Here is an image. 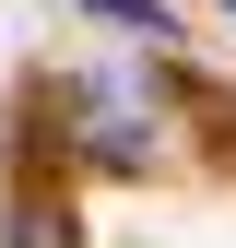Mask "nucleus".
Listing matches in <instances>:
<instances>
[{
  "instance_id": "nucleus-1",
  "label": "nucleus",
  "mask_w": 236,
  "mask_h": 248,
  "mask_svg": "<svg viewBox=\"0 0 236 248\" xmlns=\"http://www.w3.org/2000/svg\"><path fill=\"white\" fill-rule=\"evenodd\" d=\"M71 107H83V154H95V166H142V154H154V95H142V83L95 71Z\"/></svg>"
},
{
  "instance_id": "nucleus-3",
  "label": "nucleus",
  "mask_w": 236,
  "mask_h": 248,
  "mask_svg": "<svg viewBox=\"0 0 236 248\" xmlns=\"http://www.w3.org/2000/svg\"><path fill=\"white\" fill-rule=\"evenodd\" d=\"M12 248H71V213H59V201H24L12 213Z\"/></svg>"
},
{
  "instance_id": "nucleus-4",
  "label": "nucleus",
  "mask_w": 236,
  "mask_h": 248,
  "mask_svg": "<svg viewBox=\"0 0 236 248\" xmlns=\"http://www.w3.org/2000/svg\"><path fill=\"white\" fill-rule=\"evenodd\" d=\"M224 12H236V0H224Z\"/></svg>"
},
{
  "instance_id": "nucleus-2",
  "label": "nucleus",
  "mask_w": 236,
  "mask_h": 248,
  "mask_svg": "<svg viewBox=\"0 0 236 248\" xmlns=\"http://www.w3.org/2000/svg\"><path fill=\"white\" fill-rule=\"evenodd\" d=\"M83 12H95V24H118V36H142V47H154V36H177V12H165V0H83Z\"/></svg>"
}]
</instances>
